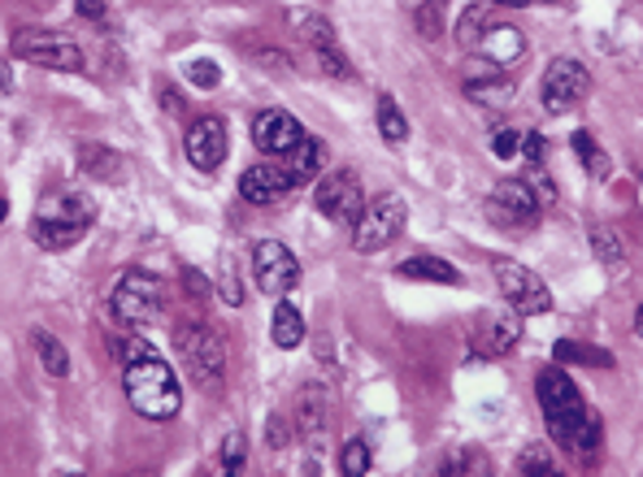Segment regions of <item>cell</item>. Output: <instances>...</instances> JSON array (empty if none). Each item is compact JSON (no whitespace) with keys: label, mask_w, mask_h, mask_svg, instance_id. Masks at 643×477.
<instances>
[{"label":"cell","mask_w":643,"mask_h":477,"mask_svg":"<svg viewBox=\"0 0 643 477\" xmlns=\"http://www.w3.org/2000/svg\"><path fill=\"white\" fill-rule=\"evenodd\" d=\"M539 408H543V421H548L552 443L565 447L574 461L596 465L600 443H605V426H600V417L583 404L574 377H570L561 364H552V369L539 373Z\"/></svg>","instance_id":"6da1fadb"},{"label":"cell","mask_w":643,"mask_h":477,"mask_svg":"<svg viewBox=\"0 0 643 477\" xmlns=\"http://www.w3.org/2000/svg\"><path fill=\"white\" fill-rule=\"evenodd\" d=\"M123 391H127L130 408L148 421H170L179 408H183V391H179V377L165 360L157 357L152 348H143L139 357L127 360L123 369Z\"/></svg>","instance_id":"7a4b0ae2"},{"label":"cell","mask_w":643,"mask_h":477,"mask_svg":"<svg viewBox=\"0 0 643 477\" xmlns=\"http://www.w3.org/2000/svg\"><path fill=\"white\" fill-rule=\"evenodd\" d=\"M174 352L183 357V373L196 391L214 395L222 391V377H227V352L222 344L205 330V326H179L174 330Z\"/></svg>","instance_id":"3957f363"},{"label":"cell","mask_w":643,"mask_h":477,"mask_svg":"<svg viewBox=\"0 0 643 477\" xmlns=\"http://www.w3.org/2000/svg\"><path fill=\"white\" fill-rule=\"evenodd\" d=\"M13 57L39 70H61V74H79L83 70V48L66 35V31H44V26H26L13 35Z\"/></svg>","instance_id":"277c9868"},{"label":"cell","mask_w":643,"mask_h":477,"mask_svg":"<svg viewBox=\"0 0 643 477\" xmlns=\"http://www.w3.org/2000/svg\"><path fill=\"white\" fill-rule=\"evenodd\" d=\"M114 317L123 322V326H152V322H161V313H165V291H161V282L152 278V274H143V269H127L118 282H114Z\"/></svg>","instance_id":"5b68a950"},{"label":"cell","mask_w":643,"mask_h":477,"mask_svg":"<svg viewBox=\"0 0 643 477\" xmlns=\"http://www.w3.org/2000/svg\"><path fill=\"white\" fill-rule=\"evenodd\" d=\"M296 35H300V44H309V53L318 57V70L326 74V79H340V83H348L353 79V61H348V53L340 48V35H335V26L322 18V13H313V9H296Z\"/></svg>","instance_id":"8992f818"},{"label":"cell","mask_w":643,"mask_h":477,"mask_svg":"<svg viewBox=\"0 0 643 477\" xmlns=\"http://www.w3.org/2000/svg\"><path fill=\"white\" fill-rule=\"evenodd\" d=\"M483 213H487L492 226H501V231H509V235H521V231H535V222H539V196H535L530 183L505 178V183H496V191L487 196Z\"/></svg>","instance_id":"52a82bcc"},{"label":"cell","mask_w":643,"mask_h":477,"mask_svg":"<svg viewBox=\"0 0 643 477\" xmlns=\"http://www.w3.org/2000/svg\"><path fill=\"white\" fill-rule=\"evenodd\" d=\"M313 205L322 218L340 222V226H357L361 213H366V191H361V178L353 170H331L318 178L313 187Z\"/></svg>","instance_id":"ba28073f"},{"label":"cell","mask_w":643,"mask_h":477,"mask_svg":"<svg viewBox=\"0 0 643 477\" xmlns=\"http://www.w3.org/2000/svg\"><path fill=\"white\" fill-rule=\"evenodd\" d=\"M404 218H409V209H404V200H400V196H379L375 205H366L361 222L353 226V247H357L361 256L383 252L391 238H400V231H404Z\"/></svg>","instance_id":"9c48e42d"},{"label":"cell","mask_w":643,"mask_h":477,"mask_svg":"<svg viewBox=\"0 0 643 477\" xmlns=\"http://www.w3.org/2000/svg\"><path fill=\"white\" fill-rule=\"evenodd\" d=\"M492 274H496L501 295L509 300V309H517L521 317H539V313L552 309V295H548L543 278L530 274L526 265H517V260H492Z\"/></svg>","instance_id":"30bf717a"},{"label":"cell","mask_w":643,"mask_h":477,"mask_svg":"<svg viewBox=\"0 0 643 477\" xmlns=\"http://www.w3.org/2000/svg\"><path fill=\"white\" fill-rule=\"evenodd\" d=\"M253 274H257V287L265 295H291L300 287V260L287 243L278 238H261L253 247Z\"/></svg>","instance_id":"8fae6325"},{"label":"cell","mask_w":643,"mask_h":477,"mask_svg":"<svg viewBox=\"0 0 643 477\" xmlns=\"http://www.w3.org/2000/svg\"><path fill=\"white\" fill-rule=\"evenodd\" d=\"M587 92H592V74H587L583 61H574V57H552L548 61V70H543V105H548V114H565V109L583 105Z\"/></svg>","instance_id":"7c38bea8"},{"label":"cell","mask_w":643,"mask_h":477,"mask_svg":"<svg viewBox=\"0 0 643 477\" xmlns=\"http://www.w3.org/2000/svg\"><path fill=\"white\" fill-rule=\"evenodd\" d=\"M300 443L309 456H318L326 447V434H331V399H326V386L322 382H305L300 395H296V417H291Z\"/></svg>","instance_id":"4fadbf2b"},{"label":"cell","mask_w":643,"mask_h":477,"mask_svg":"<svg viewBox=\"0 0 643 477\" xmlns=\"http://www.w3.org/2000/svg\"><path fill=\"white\" fill-rule=\"evenodd\" d=\"M517 317H521L517 309L483 313V317L474 322V330H470V348H474V357H483V360L509 357V352L517 348V339H521V322H517Z\"/></svg>","instance_id":"5bb4252c"},{"label":"cell","mask_w":643,"mask_h":477,"mask_svg":"<svg viewBox=\"0 0 643 477\" xmlns=\"http://www.w3.org/2000/svg\"><path fill=\"white\" fill-rule=\"evenodd\" d=\"M291 191H296L291 170H283V165H274V161L249 165V170L240 174V196H244L249 205H278V200H287Z\"/></svg>","instance_id":"9a60e30c"},{"label":"cell","mask_w":643,"mask_h":477,"mask_svg":"<svg viewBox=\"0 0 643 477\" xmlns=\"http://www.w3.org/2000/svg\"><path fill=\"white\" fill-rule=\"evenodd\" d=\"M514 79L509 74H501V66L496 61H470V70H466V96L474 101V105H487V109H501V105H509L514 101Z\"/></svg>","instance_id":"2e32d148"},{"label":"cell","mask_w":643,"mask_h":477,"mask_svg":"<svg viewBox=\"0 0 643 477\" xmlns=\"http://www.w3.org/2000/svg\"><path fill=\"white\" fill-rule=\"evenodd\" d=\"M187 161L205 174H214L222 161H227V121L222 118H200L187 130Z\"/></svg>","instance_id":"e0dca14e"},{"label":"cell","mask_w":643,"mask_h":477,"mask_svg":"<svg viewBox=\"0 0 643 477\" xmlns=\"http://www.w3.org/2000/svg\"><path fill=\"white\" fill-rule=\"evenodd\" d=\"M300 139H305V126L291 114H283V109H265V114L253 118V143L269 156H287Z\"/></svg>","instance_id":"ac0fdd59"},{"label":"cell","mask_w":643,"mask_h":477,"mask_svg":"<svg viewBox=\"0 0 643 477\" xmlns=\"http://www.w3.org/2000/svg\"><path fill=\"white\" fill-rule=\"evenodd\" d=\"M39 218H53V222H70V226L92 231V222H96V200H92L88 191H57V196L39 200Z\"/></svg>","instance_id":"d6986e66"},{"label":"cell","mask_w":643,"mask_h":477,"mask_svg":"<svg viewBox=\"0 0 643 477\" xmlns=\"http://www.w3.org/2000/svg\"><path fill=\"white\" fill-rule=\"evenodd\" d=\"M322 165H326V143H322V139H313V135H305V139L287 152V170H291V178H296V183L322 178Z\"/></svg>","instance_id":"ffe728a7"},{"label":"cell","mask_w":643,"mask_h":477,"mask_svg":"<svg viewBox=\"0 0 643 477\" xmlns=\"http://www.w3.org/2000/svg\"><path fill=\"white\" fill-rule=\"evenodd\" d=\"M483 57L487 61H496V66H509V61H517L521 53H526V35L517 31V26H487V35H483Z\"/></svg>","instance_id":"44dd1931"},{"label":"cell","mask_w":643,"mask_h":477,"mask_svg":"<svg viewBox=\"0 0 643 477\" xmlns=\"http://www.w3.org/2000/svg\"><path fill=\"white\" fill-rule=\"evenodd\" d=\"M269 339H274V348H283V352H291V348H300V344H305V317H300V309H296V304H287V295H283V304L274 309Z\"/></svg>","instance_id":"7402d4cb"},{"label":"cell","mask_w":643,"mask_h":477,"mask_svg":"<svg viewBox=\"0 0 643 477\" xmlns=\"http://www.w3.org/2000/svg\"><path fill=\"white\" fill-rule=\"evenodd\" d=\"M83 235H88L83 226L53 222V218H39V213H35V222H31V238H35L44 252H66V247H74V243H79Z\"/></svg>","instance_id":"603a6c76"},{"label":"cell","mask_w":643,"mask_h":477,"mask_svg":"<svg viewBox=\"0 0 643 477\" xmlns=\"http://www.w3.org/2000/svg\"><path fill=\"white\" fill-rule=\"evenodd\" d=\"M487 26H492V4L487 0H474V4H466L461 9V18H457V44L461 48H479L483 44V35H487Z\"/></svg>","instance_id":"cb8c5ba5"},{"label":"cell","mask_w":643,"mask_h":477,"mask_svg":"<svg viewBox=\"0 0 643 477\" xmlns=\"http://www.w3.org/2000/svg\"><path fill=\"white\" fill-rule=\"evenodd\" d=\"M400 274H404V278H422V282H439V287H457V282H461L457 265H448L444 256H409V260L400 265Z\"/></svg>","instance_id":"d4e9b609"},{"label":"cell","mask_w":643,"mask_h":477,"mask_svg":"<svg viewBox=\"0 0 643 477\" xmlns=\"http://www.w3.org/2000/svg\"><path fill=\"white\" fill-rule=\"evenodd\" d=\"M570 143H574V156L583 161L587 178H596V183H600V178H609L613 161H609V152H605V148H600V143H596L587 130H574V139H570Z\"/></svg>","instance_id":"484cf974"},{"label":"cell","mask_w":643,"mask_h":477,"mask_svg":"<svg viewBox=\"0 0 643 477\" xmlns=\"http://www.w3.org/2000/svg\"><path fill=\"white\" fill-rule=\"evenodd\" d=\"M31 348H35L39 364H44L53 377H66V373H70V352H66L48 330H35V335H31Z\"/></svg>","instance_id":"4316f807"},{"label":"cell","mask_w":643,"mask_h":477,"mask_svg":"<svg viewBox=\"0 0 643 477\" xmlns=\"http://www.w3.org/2000/svg\"><path fill=\"white\" fill-rule=\"evenodd\" d=\"M592 252H596V260H600V265H609V269H613V274H618V269H627V247H622V238L613 235V231H609V226H592Z\"/></svg>","instance_id":"83f0119b"},{"label":"cell","mask_w":643,"mask_h":477,"mask_svg":"<svg viewBox=\"0 0 643 477\" xmlns=\"http://www.w3.org/2000/svg\"><path fill=\"white\" fill-rule=\"evenodd\" d=\"M79 170L92 174V178H114L118 156H114V148H105V143H79Z\"/></svg>","instance_id":"f1b7e54d"},{"label":"cell","mask_w":643,"mask_h":477,"mask_svg":"<svg viewBox=\"0 0 643 477\" xmlns=\"http://www.w3.org/2000/svg\"><path fill=\"white\" fill-rule=\"evenodd\" d=\"M552 357L561 360V364H596V369H609L613 364V357L605 348H583V344H570V339H561L552 348Z\"/></svg>","instance_id":"f546056e"},{"label":"cell","mask_w":643,"mask_h":477,"mask_svg":"<svg viewBox=\"0 0 643 477\" xmlns=\"http://www.w3.org/2000/svg\"><path fill=\"white\" fill-rule=\"evenodd\" d=\"M379 135H383L387 143H404L409 139V121H404V114H400V105L391 101V96H383L379 101Z\"/></svg>","instance_id":"4dcf8cb0"},{"label":"cell","mask_w":643,"mask_h":477,"mask_svg":"<svg viewBox=\"0 0 643 477\" xmlns=\"http://www.w3.org/2000/svg\"><path fill=\"white\" fill-rule=\"evenodd\" d=\"M517 474L552 477V474H556V465H552V447H543V443H530V447L517 456Z\"/></svg>","instance_id":"1f68e13d"},{"label":"cell","mask_w":643,"mask_h":477,"mask_svg":"<svg viewBox=\"0 0 643 477\" xmlns=\"http://www.w3.org/2000/svg\"><path fill=\"white\" fill-rule=\"evenodd\" d=\"M340 474H348V477H366V474H370V443H361V439L344 443V456H340Z\"/></svg>","instance_id":"d6a6232c"},{"label":"cell","mask_w":643,"mask_h":477,"mask_svg":"<svg viewBox=\"0 0 643 477\" xmlns=\"http://www.w3.org/2000/svg\"><path fill=\"white\" fill-rule=\"evenodd\" d=\"M187 79H192L200 92H214V88L222 83V70H218V61H205V57H200V61L187 66Z\"/></svg>","instance_id":"836d02e7"},{"label":"cell","mask_w":643,"mask_h":477,"mask_svg":"<svg viewBox=\"0 0 643 477\" xmlns=\"http://www.w3.org/2000/svg\"><path fill=\"white\" fill-rule=\"evenodd\" d=\"M222 469L227 474H244V434L240 430H231L222 439Z\"/></svg>","instance_id":"e575fe53"},{"label":"cell","mask_w":643,"mask_h":477,"mask_svg":"<svg viewBox=\"0 0 643 477\" xmlns=\"http://www.w3.org/2000/svg\"><path fill=\"white\" fill-rule=\"evenodd\" d=\"M218 295L231 304V309H240L244 304V287H240V278H236V269H231V256L222 260V278H218Z\"/></svg>","instance_id":"d590c367"},{"label":"cell","mask_w":643,"mask_h":477,"mask_svg":"<svg viewBox=\"0 0 643 477\" xmlns=\"http://www.w3.org/2000/svg\"><path fill=\"white\" fill-rule=\"evenodd\" d=\"M517 148H521V135H517L514 126H505V130H496V135H492V152H496L501 161L517 156Z\"/></svg>","instance_id":"8d00e7d4"},{"label":"cell","mask_w":643,"mask_h":477,"mask_svg":"<svg viewBox=\"0 0 643 477\" xmlns=\"http://www.w3.org/2000/svg\"><path fill=\"white\" fill-rule=\"evenodd\" d=\"M413 18H417V31H422V35H439V0L417 4V9H413Z\"/></svg>","instance_id":"74e56055"},{"label":"cell","mask_w":643,"mask_h":477,"mask_svg":"<svg viewBox=\"0 0 643 477\" xmlns=\"http://www.w3.org/2000/svg\"><path fill=\"white\" fill-rule=\"evenodd\" d=\"M474 461H479V452H452V456H448V461L439 465V474H444V477H452V474H474V469H479Z\"/></svg>","instance_id":"f35d334b"},{"label":"cell","mask_w":643,"mask_h":477,"mask_svg":"<svg viewBox=\"0 0 643 477\" xmlns=\"http://www.w3.org/2000/svg\"><path fill=\"white\" fill-rule=\"evenodd\" d=\"M291 434H296V430H291V426L274 412V417H269V430H265V443H269V447H287V439H291Z\"/></svg>","instance_id":"ab89813d"},{"label":"cell","mask_w":643,"mask_h":477,"mask_svg":"<svg viewBox=\"0 0 643 477\" xmlns=\"http://www.w3.org/2000/svg\"><path fill=\"white\" fill-rule=\"evenodd\" d=\"M183 282H187V291H192L196 300H209V278H205L200 269H192V265H187V269H183Z\"/></svg>","instance_id":"60d3db41"},{"label":"cell","mask_w":643,"mask_h":477,"mask_svg":"<svg viewBox=\"0 0 643 477\" xmlns=\"http://www.w3.org/2000/svg\"><path fill=\"white\" fill-rule=\"evenodd\" d=\"M74 9H79L88 22H105V0H74Z\"/></svg>","instance_id":"b9f144b4"},{"label":"cell","mask_w":643,"mask_h":477,"mask_svg":"<svg viewBox=\"0 0 643 477\" xmlns=\"http://www.w3.org/2000/svg\"><path fill=\"white\" fill-rule=\"evenodd\" d=\"M161 109H165L170 118H183V114H187V109H183V101H179L170 88H161Z\"/></svg>","instance_id":"7bdbcfd3"},{"label":"cell","mask_w":643,"mask_h":477,"mask_svg":"<svg viewBox=\"0 0 643 477\" xmlns=\"http://www.w3.org/2000/svg\"><path fill=\"white\" fill-rule=\"evenodd\" d=\"M13 92V74H9V66L0 61V96H9Z\"/></svg>","instance_id":"ee69618b"},{"label":"cell","mask_w":643,"mask_h":477,"mask_svg":"<svg viewBox=\"0 0 643 477\" xmlns=\"http://www.w3.org/2000/svg\"><path fill=\"white\" fill-rule=\"evenodd\" d=\"M492 4H514V9H521V4H530V0H492Z\"/></svg>","instance_id":"f6af8a7d"},{"label":"cell","mask_w":643,"mask_h":477,"mask_svg":"<svg viewBox=\"0 0 643 477\" xmlns=\"http://www.w3.org/2000/svg\"><path fill=\"white\" fill-rule=\"evenodd\" d=\"M400 4H404V9L413 13V9H417V4H426V0H400Z\"/></svg>","instance_id":"bcb514c9"},{"label":"cell","mask_w":643,"mask_h":477,"mask_svg":"<svg viewBox=\"0 0 643 477\" xmlns=\"http://www.w3.org/2000/svg\"><path fill=\"white\" fill-rule=\"evenodd\" d=\"M635 330H640V339H643V309H640V317H635Z\"/></svg>","instance_id":"7dc6e473"},{"label":"cell","mask_w":643,"mask_h":477,"mask_svg":"<svg viewBox=\"0 0 643 477\" xmlns=\"http://www.w3.org/2000/svg\"><path fill=\"white\" fill-rule=\"evenodd\" d=\"M4 213H9V205H4V200H0V222H4Z\"/></svg>","instance_id":"c3c4849f"},{"label":"cell","mask_w":643,"mask_h":477,"mask_svg":"<svg viewBox=\"0 0 643 477\" xmlns=\"http://www.w3.org/2000/svg\"><path fill=\"white\" fill-rule=\"evenodd\" d=\"M552 4H561V0H552Z\"/></svg>","instance_id":"681fc988"}]
</instances>
